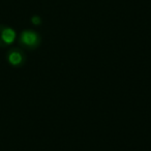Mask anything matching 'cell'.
Instances as JSON below:
<instances>
[{
  "instance_id": "1",
  "label": "cell",
  "mask_w": 151,
  "mask_h": 151,
  "mask_svg": "<svg viewBox=\"0 0 151 151\" xmlns=\"http://www.w3.org/2000/svg\"><path fill=\"white\" fill-rule=\"evenodd\" d=\"M40 38L34 31H24L21 34V44L28 49H34L38 47Z\"/></svg>"
},
{
  "instance_id": "2",
  "label": "cell",
  "mask_w": 151,
  "mask_h": 151,
  "mask_svg": "<svg viewBox=\"0 0 151 151\" xmlns=\"http://www.w3.org/2000/svg\"><path fill=\"white\" fill-rule=\"evenodd\" d=\"M16 38V32L12 28L4 27L2 30V40L4 45H9L15 40Z\"/></svg>"
},
{
  "instance_id": "3",
  "label": "cell",
  "mask_w": 151,
  "mask_h": 151,
  "mask_svg": "<svg viewBox=\"0 0 151 151\" xmlns=\"http://www.w3.org/2000/svg\"><path fill=\"white\" fill-rule=\"evenodd\" d=\"M23 60H24L23 55H22V53L19 52V51L14 50V51H12V52L9 53V63H11V64L19 65V64H21V63L23 62Z\"/></svg>"
},
{
  "instance_id": "4",
  "label": "cell",
  "mask_w": 151,
  "mask_h": 151,
  "mask_svg": "<svg viewBox=\"0 0 151 151\" xmlns=\"http://www.w3.org/2000/svg\"><path fill=\"white\" fill-rule=\"evenodd\" d=\"M3 28H4V27L0 26V47L5 46L4 42H3V40H2V30H3Z\"/></svg>"
},
{
  "instance_id": "5",
  "label": "cell",
  "mask_w": 151,
  "mask_h": 151,
  "mask_svg": "<svg viewBox=\"0 0 151 151\" xmlns=\"http://www.w3.org/2000/svg\"><path fill=\"white\" fill-rule=\"evenodd\" d=\"M32 22H33V24H35V25H38V24L40 23V17H37V16H35V17L32 18Z\"/></svg>"
}]
</instances>
